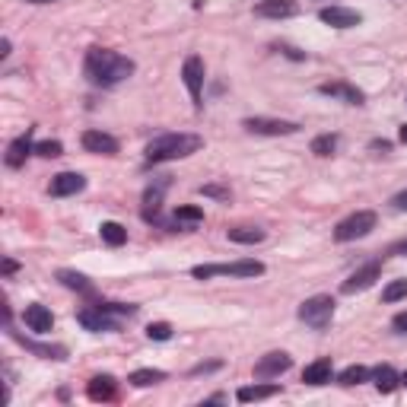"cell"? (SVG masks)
I'll return each instance as SVG.
<instances>
[{"mask_svg": "<svg viewBox=\"0 0 407 407\" xmlns=\"http://www.w3.org/2000/svg\"><path fill=\"white\" fill-rule=\"evenodd\" d=\"M334 150H337V137H334V134H322V137L312 140V153H315V156H331Z\"/></svg>", "mask_w": 407, "mask_h": 407, "instance_id": "26", "label": "cell"}, {"mask_svg": "<svg viewBox=\"0 0 407 407\" xmlns=\"http://www.w3.org/2000/svg\"><path fill=\"white\" fill-rule=\"evenodd\" d=\"M318 19L328 25H334V29H353V25L362 23V16L356 10H347V6H324L322 13H318Z\"/></svg>", "mask_w": 407, "mask_h": 407, "instance_id": "12", "label": "cell"}, {"mask_svg": "<svg viewBox=\"0 0 407 407\" xmlns=\"http://www.w3.org/2000/svg\"><path fill=\"white\" fill-rule=\"evenodd\" d=\"M13 271H16V261L6 258V261H4V273H13Z\"/></svg>", "mask_w": 407, "mask_h": 407, "instance_id": "37", "label": "cell"}, {"mask_svg": "<svg viewBox=\"0 0 407 407\" xmlns=\"http://www.w3.org/2000/svg\"><path fill=\"white\" fill-rule=\"evenodd\" d=\"M369 379V369L366 366H347L343 369L341 375H337V382H341V385H360V382H366Z\"/></svg>", "mask_w": 407, "mask_h": 407, "instance_id": "25", "label": "cell"}, {"mask_svg": "<svg viewBox=\"0 0 407 407\" xmlns=\"http://www.w3.org/2000/svg\"><path fill=\"white\" fill-rule=\"evenodd\" d=\"M331 375H334V362L331 360H315L302 369V382L305 385H328Z\"/></svg>", "mask_w": 407, "mask_h": 407, "instance_id": "18", "label": "cell"}, {"mask_svg": "<svg viewBox=\"0 0 407 407\" xmlns=\"http://www.w3.org/2000/svg\"><path fill=\"white\" fill-rule=\"evenodd\" d=\"M146 337H150V341H169V337H172V324L169 322H153L150 328H146Z\"/></svg>", "mask_w": 407, "mask_h": 407, "instance_id": "31", "label": "cell"}, {"mask_svg": "<svg viewBox=\"0 0 407 407\" xmlns=\"http://www.w3.org/2000/svg\"><path fill=\"white\" fill-rule=\"evenodd\" d=\"M23 322L29 324V331H35V334H48V331L54 328V315H51V309H48V305H42V302L25 305Z\"/></svg>", "mask_w": 407, "mask_h": 407, "instance_id": "11", "label": "cell"}, {"mask_svg": "<svg viewBox=\"0 0 407 407\" xmlns=\"http://www.w3.org/2000/svg\"><path fill=\"white\" fill-rule=\"evenodd\" d=\"M242 124H245V131L267 134V137H283V134H296L299 131L296 121H283V118H245Z\"/></svg>", "mask_w": 407, "mask_h": 407, "instance_id": "8", "label": "cell"}, {"mask_svg": "<svg viewBox=\"0 0 407 407\" xmlns=\"http://www.w3.org/2000/svg\"><path fill=\"white\" fill-rule=\"evenodd\" d=\"M57 280H61L64 286H70V290H83V293L89 290V280L76 271H57Z\"/></svg>", "mask_w": 407, "mask_h": 407, "instance_id": "27", "label": "cell"}, {"mask_svg": "<svg viewBox=\"0 0 407 407\" xmlns=\"http://www.w3.org/2000/svg\"><path fill=\"white\" fill-rule=\"evenodd\" d=\"M296 13H299L296 0H261L254 6V16H264V19H290Z\"/></svg>", "mask_w": 407, "mask_h": 407, "instance_id": "13", "label": "cell"}, {"mask_svg": "<svg viewBox=\"0 0 407 407\" xmlns=\"http://www.w3.org/2000/svg\"><path fill=\"white\" fill-rule=\"evenodd\" d=\"M165 379V372L163 369H137V372H131V385H137V388H150V385H156V382H163Z\"/></svg>", "mask_w": 407, "mask_h": 407, "instance_id": "24", "label": "cell"}, {"mask_svg": "<svg viewBox=\"0 0 407 407\" xmlns=\"http://www.w3.org/2000/svg\"><path fill=\"white\" fill-rule=\"evenodd\" d=\"M134 73V61L118 51H108V48H93L86 54V76L89 83L102 89H112L118 83H124L127 76Z\"/></svg>", "mask_w": 407, "mask_h": 407, "instance_id": "1", "label": "cell"}, {"mask_svg": "<svg viewBox=\"0 0 407 407\" xmlns=\"http://www.w3.org/2000/svg\"><path fill=\"white\" fill-rule=\"evenodd\" d=\"M391 207H394V210H407V188L398 191V194L391 197Z\"/></svg>", "mask_w": 407, "mask_h": 407, "instance_id": "34", "label": "cell"}, {"mask_svg": "<svg viewBox=\"0 0 407 407\" xmlns=\"http://www.w3.org/2000/svg\"><path fill=\"white\" fill-rule=\"evenodd\" d=\"M35 153L45 159H54L64 153V146H61V140H42V143H35Z\"/></svg>", "mask_w": 407, "mask_h": 407, "instance_id": "30", "label": "cell"}, {"mask_svg": "<svg viewBox=\"0 0 407 407\" xmlns=\"http://www.w3.org/2000/svg\"><path fill=\"white\" fill-rule=\"evenodd\" d=\"M83 146L89 153H102V156H114L118 153V140L112 134H102V131H86L83 134Z\"/></svg>", "mask_w": 407, "mask_h": 407, "instance_id": "16", "label": "cell"}, {"mask_svg": "<svg viewBox=\"0 0 407 407\" xmlns=\"http://www.w3.org/2000/svg\"><path fill=\"white\" fill-rule=\"evenodd\" d=\"M401 143H407V124L401 127Z\"/></svg>", "mask_w": 407, "mask_h": 407, "instance_id": "39", "label": "cell"}, {"mask_svg": "<svg viewBox=\"0 0 407 407\" xmlns=\"http://www.w3.org/2000/svg\"><path fill=\"white\" fill-rule=\"evenodd\" d=\"M99 235H102V242L112 245V248H118V245H124V242H127V229L121 226V223H102Z\"/></svg>", "mask_w": 407, "mask_h": 407, "instance_id": "22", "label": "cell"}, {"mask_svg": "<svg viewBox=\"0 0 407 407\" xmlns=\"http://www.w3.org/2000/svg\"><path fill=\"white\" fill-rule=\"evenodd\" d=\"M401 385H407V372H404V375H401Z\"/></svg>", "mask_w": 407, "mask_h": 407, "instance_id": "40", "label": "cell"}, {"mask_svg": "<svg viewBox=\"0 0 407 407\" xmlns=\"http://www.w3.org/2000/svg\"><path fill=\"white\" fill-rule=\"evenodd\" d=\"M273 394H280V385H245V388H239L235 398H239L242 404H252V401H264V398H273Z\"/></svg>", "mask_w": 407, "mask_h": 407, "instance_id": "21", "label": "cell"}, {"mask_svg": "<svg viewBox=\"0 0 407 407\" xmlns=\"http://www.w3.org/2000/svg\"><path fill=\"white\" fill-rule=\"evenodd\" d=\"M391 328L398 331V334H407V312H401V315L391 318Z\"/></svg>", "mask_w": 407, "mask_h": 407, "instance_id": "33", "label": "cell"}, {"mask_svg": "<svg viewBox=\"0 0 407 407\" xmlns=\"http://www.w3.org/2000/svg\"><path fill=\"white\" fill-rule=\"evenodd\" d=\"M318 93L331 95V99H341V102H347V105H362V93L356 86H350V83H322Z\"/></svg>", "mask_w": 407, "mask_h": 407, "instance_id": "15", "label": "cell"}, {"mask_svg": "<svg viewBox=\"0 0 407 407\" xmlns=\"http://www.w3.org/2000/svg\"><path fill=\"white\" fill-rule=\"evenodd\" d=\"M290 366H293L290 353H283V350H271V353H264L258 362H254V375H258V379H273V375L286 372Z\"/></svg>", "mask_w": 407, "mask_h": 407, "instance_id": "10", "label": "cell"}, {"mask_svg": "<svg viewBox=\"0 0 407 407\" xmlns=\"http://www.w3.org/2000/svg\"><path fill=\"white\" fill-rule=\"evenodd\" d=\"M372 382H375V388H379L382 394H391L394 388L401 385V375L394 372L391 366H375L372 369Z\"/></svg>", "mask_w": 407, "mask_h": 407, "instance_id": "20", "label": "cell"}, {"mask_svg": "<svg viewBox=\"0 0 407 407\" xmlns=\"http://www.w3.org/2000/svg\"><path fill=\"white\" fill-rule=\"evenodd\" d=\"M372 229H375V213H372V210H356V213H350L347 220H341L334 226V239L337 242H353V239L369 235Z\"/></svg>", "mask_w": 407, "mask_h": 407, "instance_id": "5", "label": "cell"}, {"mask_svg": "<svg viewBox=\"0 0 407 407\" xmlns=\"http://www.w3.org/2000/svg\"><path fill=\"white\" fill-rule=\"evenodd\" d=\"M29 153H35V143H32V134L25 131L23 137H16L10 146H6V165H10V169H19Z\"/></svg>", "mask_w": 407, "mask_h": 407, "instance_id": "17", "label": "cell"}, {"mask_svg": "<svg viewBox=\"0 0 407 407\" xmlns=\"http://www.w3.org/2000/svg\"><path fill=\"white\" fill-rule=\"evenodd\" d=\"M213 369H220V362H207V366H194L191 372L194 375H201V372H213Z\"/></svg>", "mask_w": 407, "mask_h": 407, "instance_id": "35", "label": "cell"}, {"mask_svg": "<svg viewBox=\"0 0 407 407\" xmlns=\"http://www.w3.org/2000/svg\"><path fill=\"white\" fill-rule=\"evenodd\" d=\"M201 194H207V197H220V201H226L229 191H226V188H220V184H204Z\"/></svg>", "mask_w": 407, "mask_h": 407, "instance_id": "32", "label": "cell"}, {"mask_svg": "<svg viewBox=\"0 0 407 407\" xmlns=\"http://www.w3.org/2000/svg\"><path fill=\"white\" fill-rule=\"evenodd\" d=\"M204 220V210L201 207H178L175 210V226L182 229V223H191V226H194V223H201Z\"/></svg>", "mask_w": 407, "mask_h": 407, "instance_id": "29", "label": "cell"}, {"mask_svg": "<svg viewBox=\"0 0 407 407\" xmlns=\"http://www.w3.org/2000/svg\"><path fill=\"white\" fill-rule=\"evenodd\" d=\"M86 391H89L93 401H112L114 398V379L112 375H93L89 385H86Z\"/></svg>", "mask_w": 407, "mask_h": 407, "instance_id": "19", "label": "cell"}, {"mask_svg": "<svg viewBox=\"0 0 407 407\" xmlns=\"http://www.w3.org/2000/svg\"><path fill=\"white\" fill-rule=\"evenodd\" d=\"M299 318H302L309 328L324 331L331 324V318H334V299H331V296H312V299H305V302L299 305Z\"/></svg>", "mask_w": 407, "mask_h": 407, "instance_id": "4", "label": "cell"}, {"mask_svg": "<svg viewBox=\"0 0 407 407\" xmlns=\"http://www.w3.org/2000/svg\"><path fill=\"white\" fill-rule=\"evenodd\" d=\"M394 252H398V254H407V242H401V245L394 248Z\"/></svg>", "mask_w": 407, "mask_h": 407, "instance_id": "38", "label": "cell"}, {"mask_svg": "<svg viewBox=\"0 0 407 407\" xmlns=\"http://www.w3.org/2000/svg\"><path fill=\"white\" fill-rule=\"evenodd\" d=\"M204 140L197 134H163V137L146 143V163H169V159H184L197 153Z\"/></svg>", "mask_w": 407, "mask_h": 407, "instance_id": "2", "label": "cell"}, {"mask_svg": "<svg viewBox=\"0 0 407 407\" xmlns=\"http://www.w3.org/2000/svg\"><path fill=\"white\" fill-rule=\"evenodd\" d=\"M86 188V178L80 175V172H61V175H54L51 178V194L54 197H70V194H76V191H83Z\"/></svg>", "mask_w": 407, "mask_h": 407, "instance_id": "14", "label": "cell"}, {"mask_svg": "<svg viewBox=\"0 0 407 407\" xmlns=\"http://www.w3.org/2000/svg\"><path fill=\"white\" fill-rule=\"evenodd\" d=\"M32 4H45V0H32Z\"/></svg>", "mask_w": 407, "mask_h": 407, "instance_id": "41", "label": "cell"}, {"mask_svg": "<svg viewBox=\"0 0 407 407\" xmlns=\"http://www.w3.org/2000/svg\"><path fill=\"white\" fill-rule=\"evenodd\" d=\"M114 312H108L105 305H89V309H80L76 322L83 324L86 331H118V322H114Z\"/></svg>", "mask_w": 407, "mask_h": 407, "instance_id": "9", "label": "cell"}, {"mask_svg": "<svg viewBox=\"0 0 407 407\" xmlns=\"http://www.w3.org/2000/svg\"><path fill=\"white\" fill-rule=\"evenodd\" d=\"M229 242H239V245H254V242H264V229H254V226H239V229H229Z\"/></svg>", "mask_w": 407, "mask_h": 407, "instance_id": "23", "label": "cell"}, {"mask_svg": "<svg viewBox=\"0 0 407 407\" xmlns=\"http://www.w3.org/2000/svg\"><path fill=\"white\" fill-rule=\"evenodd\" d=\"M10 54V38H4V42H0V57H6Z\"/></svg>", "mask_w": 407, "mask_h": 407, "instance_id": "36", "label": "cell"}, {"mask_svg": "<svg viewBox=\"0 0 407 407\" xmlns=\"http://www.w3.org/2000/svg\"><path fill=\"white\" fill-rule=\"evenodd\" d=\"M182 76H184V86H188L194 108H201L204 105V61L201 57L191 54L188 61H184V67H182Z\"/></svg>", "mask_w": 407, "mask_h": 407, "instance_id": "6", "label": "cell"}, {"mask_svg": "<svg viewBox=\"0 0 407 407\" xmlns=\"http://www.w3.org/2000/svg\"><path fill=\"white\" fill-rule=\"evenodd\" d=\"M382 299H385V302H398V299H407V280H391V283L382 290Z\"/></svg>", "mask_w": 407, "mask_h": 407, "instance_id": "28", "label": "cell"}, {"mask_svg": "<svg viewBox=\"0 0 407 407\" xmlns=\"http://www.w3.org/2000/svg\"><path fill=\"white\" fill-rule=\"evenodd\" d=\"M379 277H382V264H379V261H369V264H362L360 271H353L347 280H343L341 293H347V296L362 293V290H369V286H372Z\"/></svg>", "mask_w": 407, "mask_h": 407, "instance_id": "7", "label": "cell"}, {"mask_svg": "<svg viewBox=\"0 0 407 407\" xmlns=\"http://www.w3.org/2000/svg\"><path fill=\"white\" fill-rule=\"evenodd\" d=\"M197 280H210V277H261L264 264L261 261H232V264H197L194 271Z\"/></svg>", "mask_w": 407, "mask_h": 407, "instance_id": "3", "label": "cell"}]
</instances>
